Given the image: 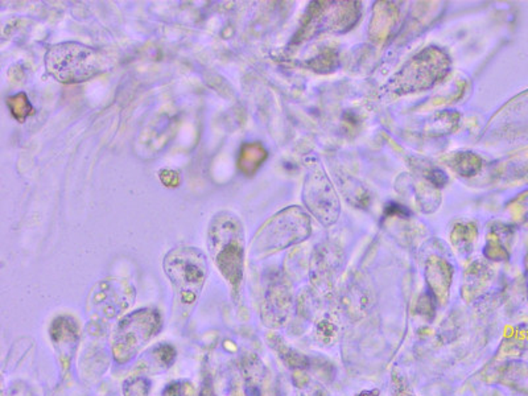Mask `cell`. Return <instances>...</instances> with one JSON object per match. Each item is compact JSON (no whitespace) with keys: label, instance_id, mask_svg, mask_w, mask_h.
I'll return each instance as SVG.
<instances>
[{"label":"cell","instance_id":"obj_1","mask_svg":"<svg viewBox=\"0 0 528 396\" xmlns=\"http://www.w3.org/2000/svg\"><path fill=\"white\" fill-rule=\"evenodd\" d=\"M208 247L215 267L237 293L245 270V229L234 213L222 210L213 215L208 229Z\"/></svg>","mask_w":528,"mask_h":396},{"label":"cell","instance_id":"obj_2","mask_svg":"<svg viewBox=\"0 0 528 396\" xmlns=\"http://www.w3.org/2000/svg\"><path fill=\"white\" fill-rule=\"evenodd\" d=\"M163 267L174 290L177 313L188 316L197 304L209 273L206 255L196 247H177L165 255Z\"/></svg>","mask_w":528,"mask_h":396},{"label":"cell","instance_id":"obj_3","mask_svg":"<svg viewBox=\"0 0 528 396\" xmlns=\"http://www.w3.org/2000/svg\"><path fill=\"white\" fill-rule=\"evenodd\" d=\"M106 57L96 49L78 41L52 45L45 53V68L58 82L81 84L99 76L106 70Z\"/></svg>","mask_w":528,"mask_h":396},{"label":"cell","instance_id":"obj_4","mask_svg":"<svg viewBox=\"0 0 528 396\" xmlns=\"http://www.w3.org/2000/svg\"><path fill=\"white\" fill-rule=\"evenodd\" d=\"M162 329V317L157 310L143 308L135 310L120 319L113 341V354L116 362H130Z\"/></svg>","mask_w":528,"mask_h":396},{"label":"cell","instance_id":"obj_5","mask_svg":"<svg viewBox=\"0 0 528 396\" xmlns=\"http://www.w3.org/2000/svg\"><path fill=\"white\" fill-rule=\"evenodd\" d=\"M134 299L135 290L130 281L107 279L99 281L93 288L89 305L98 316L111 319L127 310Z\"/></svg>","mask_w":528,"mask_h":396},{"label":"cell","instance_id":"obj_6","mask_svg":"<svg viewBox=\"0 0 528 396\" xmlns=\"http://www.w3.org/2000/svg\"><path fill=\"white\" fill-rule=\"evenodd\" d=\"M50 339L57 350L61 363L67 366L78 342V324L76 319L69 316H60L53 321L50 327Z\"/></svg>","mask_w":528,"mask_h":396},{"label":"cell","instance_id":"obj_7","mask_svg":"<svg viewBox=\"0 0 528 396\" xmlns=\"http://www.w3.org/2000/svg\"><path fill=\"white\" fill-rule=\"evenodd\" d=\"M264 159H266V151L257 143H254V145L249 143V145H245L242 147L238 165H240V169L243 174L250 176L257 171V168L259 166L260 163Z\"/></svg>","mask_w":528,"mask_h":396},{"label":"cell","instance_id":"obj_8","mask_svg":"<svg viewBox=\"0 0 528 396\" xmlns=\"http://www.w3.org/2000/svg\"><path fill=\"white\" fill-rule=\"evenodd\" d=\"M271 345L276 349L279 356L287 363V366L293 368L295 371L309 368V358L287 346L279 337H274V341H271Z\"/></svg>","mask_w":528,"mask_h":396},{"label":"cell","instance_id":"obj_9","mask_svg":"<svg viewBox=\"0 0 528 396\" xmlns=\"http://www.w3.org/2000/svg\"><path fill=\"white\" fill-rule=\"evenodd\" d=\"M7 105L12 116L20 123H23L29 115L33 114V106L29 102L26 93H18L12 97L7 98Z\"/></svg>","mask_w":528,"mask_h":396},{"label":"cell","instance_id":"obj_10","mask_svg":"<svg viewBox=\"0 0 528 396\" xmlns=\"http://www.w3.org/2000/svg\"><path fill=\"white\" fill-rule=\"evenodd\" d=\"M150 388V380L147 378H130L125 382L123 392L125 396H148Z\"/></svg>","mask_w":528,"mask_h":396},{"label":"cell","instance_id":"obj_11","mask_svg":"<svg viewBox=\"0 0 528 396\" xmlns=\"http://www.w3.org/2000/svg\"><path fill=\"white\" fill-rule=\"evenodd\" d=\"M155 357L156 361L159 363H162V366H171L176 358V350L171 346V345H160L154 350Z\"/></svg>","mask_w":528,"mask_h":396},{"label":"cell","instance_id":"obj_12","mask_svg":"<svg viewBox=\"0 0 528 396\" xmlns=\"http://www.w3.org/2000/svg\"><path fill=\"white\" fill-rule=\"evenodd\" d=\"M160 180L165 186H177L180 184L181 179H180V174H177L176 171H171V169H163L160 171Z\"/></svg>","mask_w":528,"mask_h":396},{"label":"cell","instance_id":"obj_13","mask_svg":"<svg viewBox=\"0 0 528 396\" xmlns=\"http://www.w3.org/2000/svg\"><path fill=\"white\" fill-rule=\"evenodd\" d=\"M188 383L183 382H176L171 386L167 387L164 391V396H188V390H189Z\"/></svg>","mask_w":528,"mask_h":396},{"label":"cell","instance_id":"obj_14","mask_svg":"<svg viewBox=\"0 0 528 396\" xmlns=\"http://www.w3.org/2000/svg\"><path fill=\"white\" fill-rule=\"evenodd\" d=\"M433 301H434L433 298H425V300H420L417 312L424 315L425 317L433 319V316H434V302Z\"/></svg>","mask_w":528,"mask_h":396},{"label":"cell","instance_id":"obj_15","mask_svg":"<svg viewBox=\"0 0 528 396\" xmlns=\"http://www.w3.org/2000/svg\"><path fill=\"white\" fill-rule=\"evenodd\" d=\"M200 396H215V394H214V390H213V385H211V380L209 378L205 379Z\"/></svg>","mask_w":528,"mask_h":396},{"label":"cell","instance_id":"obj_16","mask_svg":"<svg viewBox=\"0 0 528 396\" xmlns=\"http://www.w3.org/2000/svg\"><path fill=\"white\" fill-rule=\"evenodd\" d=\"M358 396H378V391H365Z\"/></svg>","mask_w":528,"mask_h":396},{"label":"cell","instance_id":"obj_17","mask_svg":"<svg viewBox=\"0 0 528 396\" xmlns=\"http://www.w3.org/2000/svg\"><path fill=\"white\" fill-rule=\"evenodd\" d=\"M301 396H324V395H322V392H321L320 390H315V391H312V392H309L308 395H301Z\"/></svg>","mask_w":528,"mask_h":396},{"label":"cell","instance_id":"obj_18","mask_svg":"<svg viewBox=\"0 0 528 396\" xmlns=\"http://www.w3.org/2000/svg\"><path fill=\"white\" fill-rule=\"evenodd\" d=\"M402 396H410V395H402Z\"/></svg>","mask_w":528,"mask_h":396}]
</instances>
